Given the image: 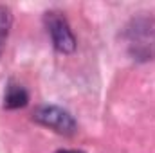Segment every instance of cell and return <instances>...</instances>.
Here are the masks:
<instances>
[{"instance_id":"cell-3","label":"cell","mask_w":155,"mask_h":153,"mask_svg":"<svg viewBox=\"0 0 155 153\" xmlns=\"http://www.w3.org/2000/svg\"><path fill=\"white\" fill-rule=\"evenodd\" d=\"M33 119L38 124L45 126V128H51V130H54L56 133H61V135H72L78 128L74 117L67 110H63L61 106H56V105H40V106H36L35 112H33Z\"/></svg>"},{"instance_id":"cell-6","label":"cell","mask_w":155,"mask_h":153,"mask_svg":"<svg viewBox=\"0 0 155 153\" xmlns=\"http://www.w3.org/2000/svg\"><path fill=\"white\" fill-rule=\"evenodd\" d=\"M54 153H83V151H79V150H56Z\"/></svg>"},{"instance_id":"cell-5","label":"cell","mask_w":155,"mask_h":153,"mask_svg":"<svg viewBox=\"0 0 155 153\" xmlns=\"http://www.w3.org/2000/svg\"><path fill=\"white\" fill-rule=\"evenodd\" d=\"M11 25H13V13L7 5H0V56L5 49V43L11 33Z\"/></svg>"},{"instance_id":"cell-2","label":"cell","mask_w":155,"mask_h":153,"mask_svg":"<svg viewBox=\"0 0 155 153\" xmlns=\"http://www.w3.org/2000/svg\"><path fill=\"white\" fill-rule=\"evenodd\" d=\"M45 29L51 36L52 47L61 54H71L76 50V36L67 22V18L60 11H47L43 15Z\"/></svg>"},{"instance_id":"cell-4","label":"cell","mask_w":155,"mask_h":153,"mask_svg":"<svg viewBox=\"0 0 155 153\" xmlns=\"http://www.w3.org/2000/svg\"><path fill=\"white\" fill-rule=\"evenodd\" d=\"M29 103V94L22 85L16 83H9L4 94V108L7 110H16V108H24Z\"/></svg>"},{"instance_id":"cell-1","label":"cell","mask_w":155,"mask_h":153,"mask_svg":"<svg viewBox=\"0 0 155 153\" xmlns=\"http://www.w3.org/2000/svg\"><path fill=\"white\" fill-rule=\"evenodd\" d=\"M128 50L134 60L148 61L155 58V18L153 16H137L134 18L126 31Z\"/></svg>"}]
</instances>
